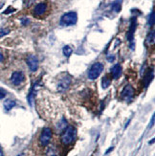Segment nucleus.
<instances>
[{
  "mask_svg": "<svg viewBox=\"0 0 155 156\" xmlns=\"http://www.w3.org/2000/svg\"><path fill=\"white\" fill-rule=\"evenodd\" d=\"M77 137V130L74 127L69 126L63 130L60 136V141L64 146H69L73 144Z\"/></svg>",
  "mask_w": 155,
  "mask_h": 156,
  "instance_id": "nucleus-1",
  "label": "nucleus"
},
{
  "mask_svg": "<svg viewBox=\"0 0 155 156\" xmlns=\"http://www.w3.org/2000/svg\"><path fill=\"white\" fill-rule=\"evenodd\" d=\"M53 136V132L50 127H44L41 131V133L38 138V142L41 147H47L50 144V141Z\"/></svg>",
  "mask_w": 155,
  "mask_h": 156,
  "instance_id": "nucleus-2",
  "label": "nucleus"
},
{
  "mask_svg": "<svg viewBox=\"0 0 155 156\" xmlns=\"http://www.w3.org/2000/svg\"><path fill=\"white\" fill-rule=\"evenodd\" d=\"M78 14L75 12H69L67 14H64L60 18V24L63 26H71L77 23Z\"/></svg>",
  "mask_w": 155,
  "mask_h": 156,
  "instance_id": "nucleus-3",
  "label": "nucleus"
},
{
  "mask_svg": "<svg viewBox=\"0 0 155 156\" xmlns=\"http://www.w3.org/2000/svg\"><path fill=\"white\" fill-rule=\"evenodd\" d=\"M103 71V65L100 62L94 63L88 71V78L89 80H96Z\"/></svg>",
  "mask_w": 155,
  "mask_h": 156,
  "instance_id": "nucleus-4",
  "label": "nucleus"
},
{
  "mask_svg": "<svg viewBox=\"0 0 155 156\" xmlns=\"http://www.w3.org/2000/svg\"><path fill=\"white\" fill-rule=\"evenodd\" d=\"M134 94H135V90H134L133 86L131 84H127L123 89L122 93H121V98L126 102H131L134 98Z\"/></svg>",
  "mask_w": 155,
  "mask_h": 156,
  "instance_id": "nucleus-5",
  "label": "nucleus"
},
{
  "mask_svg": "<svg viewBox=\"0 0 155 156\" xmlns=\"http://www.w3.org/2000/svg\"><path fill=\"white\" fill-rule=\"evenodd\" d=\"M72 83V78L69 75L64 76L63 78H61L59 80L58 83V90L59 92H64L69 88L70 84Z\"/></svg>",
  "mask_w": 155,
  "mask_h": 156,
  "instance_id": "nucleus-6",
  "label": "nucleus"
},
{
  "mask_svg": "<svg viewBox=\"0 0 155 156\" xmlns=\"http://www.w3.org/2000/svg\"><path fill=\"white\" fill-rule=\"evenodd\" d=\"M26 62H27L28 67L32 72H35L38 69V58L37 56L35 55H30L26 58Z\"/></svg>",
  "mask_w": 155,
  "mask_h": 156,
  "instance_id": "nucleus-7",
  "label": "nucleus"
},
{
  "mask_svg": "<svg viewBox=\"0 0 155 156\" xmlns=\"http://www.w3.org/2000/svg\"><path fill=\"white\" fill-rule=\"evenodd\" d=\"M25 80V76L24 74L20 71H16V72H14L11 76V81L12 84L14 85H20Z\"/></svg>",
  "mask_w": 155,
  "mask_h": 156,
  "instance_id": "nucleus-8",
  "label": "nucleus"
},
{
  "mask_svg": "<svg viewBox=\"0 0 155 156\" xmlns=\"http://www.w3.org/2000/svg\"><path fill=\"white\" fill-rule=\"evenodd\" d=\"M136 25H137L136 17H132L130 22V26H129V30L127 32V35H126V37H127V39L131 43H133V37H134V33H135L136 30Z\"/></svg>",
  "mask_w": 155,
  "mask_h": 156,
  "instance_id": "nucleus-9",
  "label": "nucleus"
},
{
  "mask_svg": "<svg viewBox=\"0 0 155 156\" xmlns=\"http://www.w3.org/2000/svg\"><path fill=\"white\" fill-rule=\"evenodd\" d=\"M46 11H47V5L43 3V2L35 5V9H33V12H35V14L37 15H42Z\"/></svg>",
  "mask_w": 155,
  "mask_h": 156,
  "instance_id": "nucleus-10",
  "label": "nucleus"
},
{
  "mask_svg": "<svg viewBox=\"0 0 155 156\" xmlns=\"http://www.w3.org/2000/svg\"><path fill=\"white\" fill-rule=\"evenodd\" d=\"M121 74H122V67L120 64H115L111 68V76L113 77V79H118L120 78Z\"/></svg>",
  "mask_w": 155,
  "mask_h": 156,
  "instance_id": "nucleus-11",
  "label": "nucleus"
},
{
  "mask_svg": "<svg viewBox=\"0 0 155 156\" xmlns=\"http://www.w3.org/2000/svg\"><path fill=\"white\" fill-rule=\"evenodd\" d=\"M46 156H58V149L55 145H51L46 150Z\"/></svg>",
  "mask_w": 155,
  "mask_h": 156,
  "instance_id": "nucleus-12",
  "label": "nucleus"
},
{
  "mask_svg": "<svg viewBox=\"0 0 155 156\" xmlns=\"http://www.w3.org/2000/svg\"><path fill=\"white\" fill-rule=\"evenodd\" d=\"M15 104H16V103H15L14 101H12V100H6V101H5V103H4L5 110L10 111L11 109H12L15 106Z\"/></svg>",
  "mask_w": 155,
  "mask_h": 156,
  "instance_id": "nucleus-13",
  "label": "nucleus"
},
{
  "mask_svg": "<svg viewBox=\"0 0 155 156\" xmlns=\"http://www.w3.org/2000/svg\"><path fill=\"white\" fill-rule=\"evenodd\" d=\"M152 78H153V70H149L148 71V72L146 73V76H144V83H146V87H148V84L150 83V81L152 80Z\"/></svg>",
  "mask_w": 155,
  "mask_h": 156,
  "instance_id": "nucleus-14",
  "label": "nucleus"
},
{
  "mask_svg": "<svg viewBox=\"0 0 155 156\" xmlns=\"http://www.w3.org/2000/svg\"><path fill=\"white\" fill-rule=\"evenodd\" d=\"M121 8H122V0H115V1L113 2L112 6H111V9H112L115 12H120Z\"/></svg>",
  "mask_w": 155,
  "mask_h": 156,
  "instance_id": "nucleus-15",
  "label": "nucleus"
},
{
  "mask_svg": "<svg viewBox=\"0 0 155 156\" xmlns=\"http://www.w3.org/2000/svg\"><path fill=\"white\" fill-rule=\"evenodd\" d=\"M155 41V35H154V32L152 31V32L148 33V37H146V43L148 45H150V44H153Z\"/></svg>",
  "mask_w": 155,
  "mask_h": 156,
  "instance_id": "nucleus-16",
  "label": "nucleus"
},
{
  "mask_svg": "<svg viewBox=\"0 0 155 156\" xmlns=\"http://www.w3.org/2000/svg\"><path fill=\"white\" fill-rule=\"evenodd\" d=\"M62 52H63V55L65 56L66 58H69L72 55V52H73V50H72V48L70 47V46L66 45V46H64V47H63Z\"/></svg>",
  "mask_w": 155,
  "mask_h": 156,
  "instance_id": "nucleus-17",
  "label": "nucleus"
},
{
  "mask_svg": "<svg viewBox=\"0 0 155 156\" xmlns=\"http://www.w3.org/2000/svg\"><path fill=\"white\" fill-rule=\"evenodd\" d=\"M110 83H111V80L109 78H108V77H104V78H102V86L103 89L107 88L108 86L110 85Z\"/></svg>",
  "mask_w": 155,
  "mask_h": 156,
  "instance_id": "nucleus-18",
  "label": "nucleus"
},
{
  "mask_svg": "<svg viewBox=\"0 0 155 156\" xmlns=\"http://www.w3.org/2000/svg\"><path fill=\"white\" fill-rule=\"evenodd\" d=\"M8 34H10V29H7V28H1L0 29V37H4Z\"/></svg>",
  "mask_w": 155,
  "mask_h": 156,
  "instance_id": "nucleus-19",
  "label": "nucleus"
},
{
  "mask_svg": "<svg viewBox=\"0 0 155 156\" xmlns=\"http://www.w3.org/2000/svg\"><path fill=\"white\" fill-rule=\"evenodd\" d=\"M148 25L149 26H153L154 25V12L153 11L151 12V14L148 17Z\"/></svg>",
  "mask_w": 155,
  "mask_h": 156,
  "instance_id": "nucleus-20",
  "label": "nucleus"
},
{
  "mask_svg": "<svg viewBox=\"0 0 155 156\" xmlns=\"http://www.w3.org/2000/svg\"><path fill=\"white\" fill-rule=\"evenodd\" d=\"M6 95H7L6 91H5V90H4V89L0 88V100L4 99V98H5V97H6Z\"/></svg>",
  "mask_w": 155,
  "mask_h": 156,
  "instance_id": "nucleus-21",
  "label": "nucleus"
},
{
  "mask_svg": "<svg viewBox=\"0 0 155 156\" xmlns=\"http://www.w3.org/2000/svg\"><path fill=\"white\" fill-rule=\"evenodd\" d=\"M14 11H15V9H14V8H12V7H9L6 10V11L4 12V14H10V12H14Z\"/></svg>",
  "mask_w": 155,
  "mask_h": 156,
  "instance_id": "nucleus-22",
  "label": "nucleus"
},
{
  "mask_svg": "<svg viewBox=\"0 0 155 156\" xmlns=\"http://www.w3.org/2000/svg\"><path fill=\"white\" fill-rule=\"evenodd\" d=\"M29 19L28 18H22L21 19V23H22V25H24V26H26V25H28L29 24Z\"/></svg>",
  "mask_w": 155,
  "mask_h": 156,
  "instance_id": "nucleus-23",
  "label": "nucleus"
},
{
  "mask_svg": "<svg viewBox=\"0 0 155 156\" xmlns=\"http://www.w3.org/2000/svg\"><path fill=\"white\" fill-rule=\"evenodd\" d=\"M107 60L110 61V62H111V61H113V60H114V56H108Z\"/></svg>",
  "mask_w": 155,
  "mask_h": 156,
  "instance_id": "nucleus-24",
  "label": "nucleus"
},
{
  "mask_svg": "<svg viewBox=\"0 0 155 156\" xmlns=\"http://www.w3.org/2000/svg\"><path fill=\"white\" fill-rule=\"evenodd\" d=\"M114 149V147H109V149H108L107 150H106V152H105V154H108V153H109L110 151H112V150Z\"/></svg>",
  "mask_w": 155,
  "mask_h": 156,
  "instance_id": "nucleus-25",
  "label": "nucleus"
},
{
  "mask_svg": "<svg viewBox=\"0 0 155 156\" xmlns=\"http://www.w3.org/2000/svg\"><path fill=\"white\" fill-rule=\"evenodd\" d=\"M3 60H4V57H3V55L0 53V62H2Z\"/></svg>",
  "mask_w": 155,
  "mask_h": 156,
  "instance_id": "nucleus-26",
  "label": "nucleus"
},
{
  "mask_svg": "<svg viewBox=\"0 0 155 156\" xmlns=\"http://www.w3.org/2000/svg\"><path fill=\"white\" fill-rule=\"evenodd\" d=\"M0 156H3V151H2L1 147H0Z\"/></svg>",
  "mask_w": 155,
  "mask_h": 156,
  "instance_id": "nucleus-27",
  "label": "nucleus"
},
{
  "mask_svg": "<svg viewBox=\"0 0 155 156\" xmlns=\"http://www.w3.org/2000/svg\"><path fill=\"white\" fill-rule=\"evenodd\" d=\"M3 6H4V3H3V2H0V9H1V8L3 7Z\"/></svg>",
  "mask_w": 155,
  "mask_h": 156,
  "instance_id": "nucleus-28",
  "label": "nucleus"
},
{
  "mask_svg": "<svg viewBox=\"0 0 155 156\" xmlns=\"http://www.w3.org/2000/svg\"><path fill=\"white\" fill-rule=\"evenodd\" d=\"M17 156H24V154H18Z\"/></svg>",
  "mask_w": 155,
  "mask_h": 156,
  "instance_id": "nucleus-29",
  "label": "nucleus"
}]
</instances>
